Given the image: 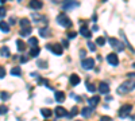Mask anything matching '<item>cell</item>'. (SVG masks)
Returning <instances> with one entry per match:
<instances>
[{"label": "cell", "mask_w": 135, "mask_h": 121, "mask_svg": "<svg viewBox=\"0 0 135 121\" xmlns=\"http://www.w3.org/2000/svg\"><path fill=\"white\" fill-rule=\"evenodd\" d=\"M134 90V82L131 81H126V82H123L119 87H118V94H126L128 92Z\"/></svg>", "instance_id": "1"}, {"label": "cell", "mask_w": 135, "mask_h": 121, "mask_svg": "<svg viewBox=\"0 0 135 121\" xmlns=\"http://www.w3.org/2000/svg\"><path fill=\"white\" fill-rule=\"evenodd\" d=\"M57 23H58L60 26L65 27V28L72 27V20H70L69 18H68L65 14H60V15L57 16Z\"/></svg>", "instance_id": "2"}, {"label": "cell", "mask_w": 135, "mask_h": 121, "mask_svg": "<svg viewBox=\"0 0 135 121\" xmlns=\"http://www.w3.org/2000/svg\"><path fill=\"white\" fill-rule=\"evenodd\" d=\"M46 47L54 54V55H61L62 54V46L58 45V43H50V45H47Z\"/></svg>", "instance_id": "3"}, {"label": "cell", "mask_w": 135, "mask_h": 121, "mask_svg": "<svg viewBox=\"0 0 135 121\" xmlns=\"http://www.w3.org/2000/svg\"><path fill=\"white\" fill-rule=\"evenodd\" d=\"M131 111H132V105H130V104L123 105V106L119 109V117H122V118L127 117V116L130 114V112H131Z\"/></svg>", "instance_id": "4"}, {"label": "cell", "mask_w": 135, "mask_h": 121, "mask_svg": "<svg viewBox=\"0 0 135 121\" xmlns=\"http://www.w3.org/2000/svg\"><path fill=\"white\" fill-rule=\"evenodd\" d=\"M109 43H111V46L114 47L115 50H118V51H123V50H124V46H123V43L119 42L116 38H109Z\"/></svg>", "instance_id": "5"}, {"label": "cell", "mask_w": 135, "mask_h": 121, "mask_svg": "<svg viewBox=\"0 0 135 121\" xmlns=\"http://www.w3.org/2000/svg\"><path fill=\"white\" fill-rule=\"evenodd\" d=\"M107 62L109 65H112V66H118L119 65V58H118L116 54L111 52V54H108V55H107Z\"/></svg>", "instance_id": "6"}, {"label": "cell", "mask_w": 135, "mask_h": 121, "mask_svg": "<svg viewBox=\"0 0 135 121\" xmlns=\"http://www.w3.org/2000/svg\"><path fill=\"white\" fill-rule=\"evenodd\" d=\"M83 67L85 69V70H91V69H93V66H95V59H92V58H86V59H83Z\"/></svg>", "instance_id": "7"}, {"label": "cell", "mask_w": 135, "mask_h": 121, "mask_svg": "<svg viewBox=\"0 0 135 121\" xmlns=\"http://www.w3.org/2000/svg\"><path fill=\"white\" fill-rule=\"evenodd\" d=\"M54 114L57 116V117H64V116L68 114V112H66V109H65V108H62V106H57V108L54 109Z\"/></svg>", "instance_id": "8"}, {"label": "cell", "mask_w": 135, "mask_h": 121, "mask_svg": "<svg viewBox=\"0 0 135 121\" xmlns=\"http://www.w3.org/2000/svg\"><path fill=\"white\" fill-rule=\"evenodd\" d=\"M99 92L103 93V94H107L109 92V85L107 82H100L99 83Z\"/></svg>", "instance_id": "9"}, {"label": "cell", "mask_w": 135, "mask_h": 121, "mask_svg": "<svg viewBox=\"0 0 135 121\" xmlns=\"http://www.w3.org/2000/svg\"><path fill=\"white\" fill-rule=\"evenodd\" d=\"M99 102H100V97H96V96H93V97H91L88 100V104H89V108H95V106H97L99 105Z\"/></svg>", "instance_id": "10"}, {"label": "cell", "mask_w": 135, "mask_h": 121, "mask_svg": "<svg viewBox=\"0 0 135 121\" xmlns=\"http://www.w3.org/2000/svg\"><path fill=\"white\" fill-rule=\"evenodd\" d=\"M30 8H32V9H41L42 7H43V3L42 2H39V0H32V2H30Z\"/></svg>", "instance_id": "11"}, {"label": "cell", "mask_w": 135, "mask_h": 121, "mask_svg": "<svg viewBox=\"0 0 135 121\" xmlns=\"http://www.w3.org/2000/svg\"><path fill=\"white\" fill-rule=\"evenodd\" d=\"M80 34H81L83 36H85V38H91V36H92L91 30H89L88 27H85V26H81V28H80Z\"/></svg>", "instance_id": "12"}, {"label": "cell", "mask_w": 135, "mask_h": 121, "mask_svg": "<svg viewBox=\"0 0 135 121\" xmlns=\"http://www.w3.org/2000/svg\"><path fill=\"white\" fill-rule=\"evenodd\" d=\"M69 80H70V83H72L73 86H76V85L80 83V77H78L77 74H72V75L69 77Z\"/></svg>", "instance_id": "13"}, {"label": "cell", "mask_w": 135, "mask_h": 121, "mask_svg": "<svg viewBox=\"0 0 135 121\" xmlns=\"http://www.w3.org/2000/svg\"><path fill=\"white\" fill-rule=\"evenodd\" d=\"M80 4L78 3H76V2H65V4H64V9H70V8H76V7H78Z\"/></svg>", "instance_id": "14"}, {"label": "cell", "mask_w": 135, "mask_h": 121, "mask_svg": "<svg viewBox=\"0 0 135 121\" xmlns=\"http://www.w3.org/2000/svg\"><path fill=\"white\" fill-rule=\"evenodd\" d=\"M31 31H32L31 26H30V27H25V28L20 30V35H22V36H28V35L31 34Z\"/></svg>", "instance_id": "15"}, {"label": "cell", "mask_w": 135, "mask_h": 121, "mask_svg": "<svg viewBox=\"0 0 135 121\" xmlns=\"http://www.w3.org/2000/svg\"><path fill=\"white\" fill-rule=\"evenodd\" d=\"M55 101H58V102L65 101V93L64 92H55Z\"/></svg>", "instance_id": "16"}, {"label": "cell", "mask_w": 135, "mask_h": 121, "mask_svg": "<svg viewBox=\"0 0 135 121\" xmlns=\"http://www.w3.org/2000/svg\"><path fill=\"white\" fill-rule=\"evenodd\" d=\"M0 30H2L3 32H8L9 31V24L7 23V22H0Z\"/></svg>", "instance_id": "17"}, {"label": "cell", "mask_w": 135, "mask_h": 121, "mask_svg": "<svg viewBox=\"0 0 135 121\" xmlns=\"http://www.w3.org/2000/svg\"><path fill=\"white\" fill-rule=\"evenodd\" d=\"M39 52H41V49L37 46V47H31V50H30V55L31 57H38L39 55Z\"/></svg>", "instance_id": "18"}, {"label": "cell", "mask_w": 135, "mask_h": 121, "mask_svg": "<svg viewBox=\"0 0 135 121\" xmlns=\"http://www.w3.org/2000/svg\"><path fill=\"white\" fill-rule=\"evenodd\" d=\"M92 111H93L92 108H84L83 111H81V114H83V117H89V116L92 114Z\"/></svg>", "instance_id": "19"}, {"label": "cell", "mask_w": 135, "mask_h": 121, "mask_svg": "<svg viewBox=\"0 0 135 121\" xmlns=\"http://www.w3.org/2000/svg\"><path fill=\"white\" fill-rule=\"evenodd\" d=\"M0 55H3L4 58H8V57H9V50H8L7 46H4V47L0 49Z\"/></svg>", "instance_id": "20"}, {"label": "cell", "mask_w": 135, "mask_h": 121, "mask_svg": "<svg viewBox=\"0 0 135 121\" xmlns=\"http://www.w3.org/2000/svg\"><path fill=\"white\" fill-rule=\"evenodd\" d=\"M16 47H18L19 51H25V49H26V43H25V42H22L20 39H18V40H16Z\"/></svg>", "instance_id": "21"}, {"label": "cell", "mask_w": 135, "mask_h": 121, "mask_svg": "<svg viewBox=\"0 0 135 121\" xmlns=\"http://www.w3.org/2000/svg\"><path fill=\"white\" fill-rule=\"evenodd\" d=\"M41 113H42L43 117H50L53 114V111H51V109H47V108H43L41 111Z\"/></svg>", "instance_id": "22"}, {"label": "cell", "mask_w": 135, "mask_h": 121, "mask_svg": "<svg viewBox=\"0 0 135 121\" xmlns=\"http://www.w3.org/2000/svg\"><path fill=\"white\" fill-rule=\"evenodd\" d=\"M11 74L12 75H20L22 74V69L19 67V66H15V67L11 69Z\"/></svg>", "instance_id": "23"}, {"label": "cell", "mask_w": 135, "mask_h": 121, "mask_svg": "<svg viewBox=\"0 0 135 121\" xmlns=\"http://www.w3.org/2000/svg\"><path fill=\"white\" fill-rule=\"evenodd\" d=\"M39 35L42 38H47L49 36V28H39Z\"/></svg>", "instance_id": "24"}, {"label": "cell", "mask_w": 135, "mask_h": 121, "mask_svg": "<svg viewBox=\"0 0 135 121\" xmlns=\"http://www.w3.org/2000/svg\"><path fill=\"white\" fill-rule=\"evenodd\" d=\"M77 114H78V108H76V106H74V108H72L70 113H68L66 116L69 117V118H72V117H74V116H77Z\"/></svg>", "instance_id": "25"}, {"label": "cell", "mask_w": 135, "mask_h": 121, "mask_svg": "<svg viewBox=\"0 0 135 121\" xmlns=\"http://www.w3.org/2000/svg\"><path fill=\"white\" fill-rule=\"evenodd\" d=\"M28 45H30L31 47H37V45H38V39H37V38H34V36H31V38L28 39Z\"/></svg>", "instance_id": "26"}, {"label": "cell", "mask_w": 135, "mask_h": 121, "mask_svg": "<svg viewBox=\"0 0 135 121\" xmlns=\"http://www.w3.org/2000/svg\"><path fill=\"white\" fill-rule=\"evenodd\" d=\"M20 26H22V28H25V27H30V22H28V19H22L20 20Z\"/></svg>", "instance_id": "27"}, {"label": "cell", "mask_w": 135, "mask_h": 121, "mask_svg": "<svg viewBox=\"0 0 135 121\" xmlns=\"http://www.w3.org/2000/svg\"><path fill=\"white\" fill-rule=\"evenodd\" d=\"M9 97H11V96H9V93H7V92H2V93H0V98H2L3 101H7Z\"/></svg>", "instance_id": "28"}, {"label": "cell", "mask_w": 135, "mask_h": 121, "mask_svg": "<svg viewBox=\"0 0 135 121\" xmlns=\"http://www.w3.org/2000/svg\"><path fill=\"white\" fill-rule=\"evenodd\" d=\"M104 43H105V38H103V36H99L96 39V45H99V46H104Z\"/></svg>", "instance_id": "29"}, {"label": "cell", "mask_w": 135, "mask_h": 121, "mask_svg": "<svg viewBox=\"0 0 135 121\" xmlns=\"http://www.w3.org/2000/svg\"><path fill=\"white\" fill-rule=\"evenodd\" d=\"M37 65L39 66L41 69H46V67H47V62H46V61H38Z\"/></svg>", "instance_id": "30"}, {"label": "cell", "mask_w": 135, "mask_h": 121, "mask_svg": "<svg viewBox=\"0 0 135 121\" xmlns=\"http://www.w3.org/2000/svg\"><path fill=\"white\" fill-rule=\"evenodd\" d=\"M86 87H88V90H89V92H92V93L96 92V86H95L93 83H89V82H88V83H86Z\"/></svg>", "instance_id": "31"}, {"label": "cell", "mask_w": 135, "mask_h": 121, "mask_svg": "<svg viewBox=\"0 0 135 121\" xmlns=\"http://www.w3.org/2000/svg\"><path fill=\"white\" fill-rule=\"evenodd\" d=\"M8 112V108L6 106V105H2L0 106V114H6Z\"/></svg>", "instance_id": "32"}, {"label": "cell", "mask_w": 135, "mask_h": 121, "mask_svg": "<svg viewBox=\"0 0 135 121\" xmlns=\"http://www.w3.org/2000/svg\"><path fill=\"white\" fill-rule=\"evenodd\" d=\"M6 14H7L6 8H4V7H0V19H2V18H4V16H6Z\"/></svg>", "instance_id": "33"}, {"label": "cell", "mask_w": 135, "mask_h": 121, "mask_svg": "<svg viewBox=\"0 0 135 121\" xmlns=\"http://www.w3.org/2000/svg\"><path fill=\"white\" fill-rule=\"evenodd\" d=\"M4 75H6V69L3 66H0V78H4Z\"/></svg>", "instance_id": "34"}, {"label": "cell", "mask_w": 135, "mask_h": 121, "mask_svg": "<svg viewBox=\"0 0 135 121\" xmlns=\"http://www.w3.org/2000/svg\"><path fill=\"white\" fill-rule=\"evenodd\" d=\"M88 47H89V50H91V51H95V50H96L95 43H92V42H89V43H88Z\"/></svg>", "instance_id": "35"}, {"label": "cell", "mask_w": 135, "mask_h": 121, "mask_svg": "<svg viewBox=\"0 0 135 121\" xmlns=\"http://www.w3.org/2000/svg\"><path fill=\"white\" fill-rule=\"evenodd\" d=\"M80 57H81L83 59H85V57H86V51H85V50H80Z\"/></svg>", "instance_id": "36"}, {"label": "cell", "mask_w": 135, "mask_h": 121, "mask_svg": "<svg viewBox=\"0 0 135 121\" xmlns=\"http://www.w3.org/2000/svg\"><path fill=\"white\" fill-rule=\"evenodd\" d=\"M32 18H34V20H39V19H43V16H41V15H38V14H34V15H32Z\"/></svg>", "instance_id": "37"}, {"label": "cell", "mask_w": 135, "mask_h": 121, "mask_svg": "<svg viewBox=\"0 0 135 121\" xmlns=\"http://www.w3.org/2000/svg\"><path fill=\"white\" fill-rule=\"evenodd\" d=\"M100 121H112V118H111V117H108V116H103Z\"/></svg>", "instance_id": "38"}, {"label": "cell", "mask_w": 135, "mask_h": 121, "mask_svg": "<svg viewBox=\"0 0 135 121\" xmlns=\"http://www.w3.org/2000/svg\"><path fill=\"white\" fill-rule=\"evenodd\" d=\"M27 59H28L27 57H20V62H22V63H25V62H27Z\"/></svg>", "instance_id": "39"}, {"label": "cell", "mask_w": 135, "mask_h": 121, "mask_svg": "<svg viewBox=\"0 0 135 121\" xmlns=\"http://www.w3.org/2000/svg\"><path fill=\"white\" fill-rule=\"evenodd\" d=\"M62 45H64L65 47H69V42H68V40H65V39H64V40H62Z\"/></svg>", "instance_id": "40"}, {"label": "cell", "mask_w": 135, "mask_h": 121, "mask_svg": "<svg viewBox=\"0 0 135 121\" xmlns=\"http://www.w3.org/2000/svg\"><path fill=\"white\" fill-rule=\"evenodd\" d=\"M9 23H11V24H15V18H11V19H9ZM9 23H8V24H9Z\"/></svg>", "instance_id": "41"}, {"label": "cell", "mask_w": 135, "mask_h": 121, "mask_svg": "<svg viewBox=\"0 0 135 121\" xmlns=\"http://www.w3.org/2000/svg\"><path fill=\"white\" fill-rule=\"evenodd\" d=\"M76 36V32H69V38H74Z\"/></svg>", "instance_id": "42"}, {"label": "cell", "mask_w": 135, "mask_h": 121, "mask_svg": "<svg viewBox=\"0 0 135 121\" xmlns=\"http://www.w3.org/2000/svg\"><path fill=\"white\" fill-rule=\"evenodd\" d=\"M97 30H99V27H97V26L95 24V26H93V31H97Z\"/></svg>", "instance_id": "43"}]
</instances>
